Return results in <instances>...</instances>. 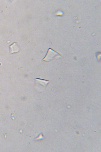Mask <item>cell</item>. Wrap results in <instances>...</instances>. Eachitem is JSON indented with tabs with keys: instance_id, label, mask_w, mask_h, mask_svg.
<instances>
[{
	"instance_id": "obj_1",
	"label": "cell",
	"mask_w": 101,
	"mask_h": 152,
	"mask_svg": "<svg viewBox=\"0 0 101 152\" xmlns=\"http://www.w3.org/2000/svg\"><path fill=\"white\" fill-rule=\"evenodd\" d=\"M11 53L17 52L20 50V47L16 43H14L10 46Z\"/></svg>"
},
{
	"instance_id": "obj_2",
	"label": "cell",
	"mask_w": 101,
	"mask_h": 152,
	"mask_svg": "<svg viewBox=\"0 0 101 152\" xmlns=\"http://www.w3.org/2000/svg\"><path fill=\"white\" fill-rule=\"evenodd\" d=\"M1 64L0 63V66H1Z\"/></svg>"
}]
</instances>
